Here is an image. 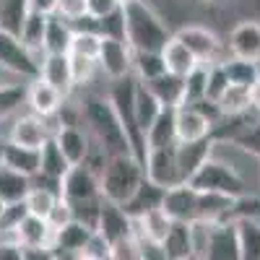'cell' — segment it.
Wrapping results in <instances>:
<instances>
[{
	"label": "cell",
	"instance_id": "16",
	"mask_svg": "<svg viewBox=\"0 0 260 260\" xmlns=\"http://www.w3.org/2000/svg\"><path fill=\"white\" fill-rule=\"evenodd\" d=\"M175 125H177V143L211 138V130H213V122L195 104H180L177 107L175 110Z\"/></svg>",
	"mask_w": 260,
	"mask_h": 260
},
{
	"label": "cell",
	"instance_id": "42",
	"mask_svg": "<svg viewBox=\"0 0 260 260\" xmlns=\"http://www.w3.org/2000/svg\"><path fill=\"white\" fill-rule=\"evenodd\" d=\"M164 71L161 52H133V76L138 81H151Z\"/></svg>",
	"mask_w": 260,
	"mask_h": 260
},
{
	"label": "cell",
	"instance_id": "58",
	"mask_svg": "<svg viewBox=\"0 0 260 260\" xmlns=\"http://www.w3.org/2000/svg\"><path fill=\"white\" fill-rule=\"evenodd\" d=\"M3 146H6V136H0V167H3Z\"/></svg>",
	"mask_w": 260,
	"mask_h": 260
},
{
	"label": "cell",
	"instance_id": "22",
	"mask_svg": "<svg viewBox=\"0 0 260 260\" xmlns=\"http://www.w3.org/2000/svg\"><path fill=\"white\" fill-rule=\"evenodd\" d=\"M141 83H146V89L161 102V107H180L185 99V78L169 73V71L159 73L151 81H141Z\"/></svg>",
	"mask_w": 260,
	"mask_h": 260
},
{
	"label": "cell",
	"instance_id": "27",
	"mask_svg": "<svg viewBox=\"0 0 260 260\" xmlns=\"http://www.w3.org/2000/svg\"><path fill=\"white\" fill-rule=\"evenodd\" d=\"M161 60H164V68H167L169 73L182 76V78L195 68V65H201V62H198V57H195V55L182 45V42H180L175 34H172V37H169V42L161 47Z\"/></svg>",
	"mask_w": 260,
	"mask_h": 260
},
{
	"label": "cell",
	"instance_id": "13",
	"mask_svg": "<svg viewBox=\"0 0 260 260\" xmlns=\"http://www.w3.org/2000/svg\"><path fill=\"white\" fill-rule=\"evenodd\" d=\"M60 195L68 203H76V201H94V198H102V185H99V175L89 167L83 164H73L68 169V175L62 177L60 182Z\"/></svg>",
	"mask_w": 260,
	"mask_h": 260
},
{
	"label": "cell",
	"instance_id": "53",
	"mask_svg": "<svg viewBox=\"0 0 260 260\" xmlns=\"http://www.w3.org/2000/svg\"><path fill=\"white\" fill-rule=\"evenodd\" d=\"M0 260H24V247L11 237H0Z\"/></svg>",
	"mask_w": 260,
	"mask_h": 260
},
{
	"label": "cell",
	"instance_id": "45",
	"mask_svg": "<svg viewBox=\"0 0 260 260\" xmlns=\"http://www.w3.org/2000/svg\"><path fill=\"white\" fill-rule=\"evenodd\" d=\"M71 211H73V219L86 224L89 229L96 232V224H99V211H102V198H94V201H76L71 203Z\"/></svg>",
	"mask_w": 260,
	"mask_h": 260
},
{
	"label": "cell",
	"instance_id": "19",
	"mask_svg": "<svg viewBox=\"0 0 260 260\" xmlns=\"http://www.w3.org/2000/svg\"><path fill=\"white\" fill-rule=\"evenodd\" d=\"M211 138H203V141H190V143H177L175 154H177V169H180V180L182 182H190L192 175L198 172L206 159L211 156Z\"/></svg>",
	"mask_w": 260,
	"mask_h": 260
},
{
	"label": "cell",
	"instance_id": "25",
	"mask_svg": "<svg viewBox=\"0 0 260 260\" xmlns=\"http://www.w3.org/2000/svg\"><path fill=\"white\" fill-rule=\"evenodd\" d=\"M232 206L234 198L224 192H198V221H208V224H221V221H232Z\"/></svg>",
	"mask_w": 260,
	"mask_h": 260
},
{
	"label": "cell",
	"instance_id": "57",
	"mask_svg": "<svg viewBox=\"0 0 260 260\" xmlns=\"http://www.w3.org/2000/svg\"><path fill=\"white\" fill-rule=\"evenodd\" d=\"M195 3H198V6H208V8H211V6L219 3V0H195Z\"/></svg>",
	"mask_w": 260,
	"mask_h": 260
},
{
	"label": "cell",
	"instance_id": "6",
	"mask_svg": "<svg viewBox=\"0 0 260 260\" xmlns=\"http://www.w3.org/2000/svg\"><path fill=\"white\" fill-rule=\"evenodd\" d=\"M0 68L26 83L39 78V62L34 60V55L24 47V42L16 34L3 29H0Z\"/></svg>",
	"mask_w": 260,
	"mask_h": 260
},
{
	"label": "cell",
	"instance_id": "1",
	"mask_svg": "<svg viewBox=\"0 0 260 260\" xmlns=\"http://www.w3.org/2000/svg\"><path fill=\"white\" fill-rule=\"evenodd\" d=\"M81 122L86 127V133L91 136V141H96L110 156H127L133 154L127 141V133L115 112L112 102L104 94H86L81 102Z\"/></svg>",
	"mask_w": 260,
	"mask_h": 260
},
{
	"label": "cell",
	"instance_id": "12",
	"mask_svg": "<svg viewBox=\"0 0 260 260\" xmlns=\"http://www.w3.org/2000/svg\"><path fill=\"white\" fill-rule=\"evenodd\" d=\"M47 138H52L47 120L34 115V112H18L11 120V130L6 136V141L18 143V146H26V148H42Z\"/></svg>",
	"mask_w": 260,
	"mask_h": 260
},
{
	"label": "cell",
	"instance_id": "7",
	"mask_svg": "<svg viewBox=\"0 0 260 260\" xmlns=\"http://www.w3.org/2000/svg\"><path fill=\"white\" fill-rule=\"evenodd\" d=\"M229 57L260 65V18H242L226 34Z\"/></svg>",
	"mask_w": 260,
	"mask_h": 260
},
{
	"label": "cell",
	"instance_id": "2",
	"mask_svg": "<svg viewBox=\"0 0 260 260\" xmlns=\"http://www.w3.org/2000/svg\"><path fill=\"white\" fill-rule=\"evenodd\" d=\"M122 16H125V42L133 52H161L169 37L175 34L148 0L125 3Z\"/></svg>",
	"mask_w": 260,
	"mask_h": 260
},
{
	"label": "cell",
	"instance_id": "39",
	"mask_svg": "<svg viewBox=\"0 0 260 260\" xmlns=\"http://www.w3.org/2000/svg\"><path fill=\"white\" fill-rule=\"evenodd\" d=\"M224 71L229 76V83H240V86H250L260 78V65L257 62H250V60H237V57H229L224 62Z\"/></svg>",
	"mask_w": 260,
	"mask_h": 260
},
{
	"label": "cell",
	"instance_id": "18",
	"mask_svg": "<svg viewBox=\"0 0 260 260\" xmlns=\"http://www.w3.org/2000/svg\"><path fill=\"white\" fill-rule=\"evenodd\" d=\"M52 138L71 164H83L86 154H89V146H91V136L86 133L83 125H60Z\"/></svg>",
	"mask_w": 260,
	"mask_h": 260
},
{
	"label": "cell",
	"instance_id": "60",
	"mask_svg": "<svg viewBox=\"0 0 260 260\" xmlns=\"http://www.w3.org/2000/svg\"><path fill=\"white\" fill-rule=\"evenodd\" d=\"M182 260H201L198 255H187V257H182Z\"/></svg>",
	"mask_w": 260,
	"mask_h": 260
},
{
	"label": "cell",
	"instance_id": "37",
	"mask_svg": "<svg viewBox=\"0 0 260 260\" xmlns=\"http://www.w3.org/2000/svg\"><path fill=\"white\" fill-rule=\"evenodd\" d=\"M237 234H240V260H260V221L240 219Z\"/></svg>",
	"mask_w": 260,
	"mask_h": 260
},
{
	"label": "cell",
	"instance_id": "40",
	"mask_svg": "<svg viewBox=\"0 0 260 260\" xmlns=\"http://www.w3.org/2000/svg\"><path fill=\"white\" fill-rule=\"evenodd\" d=\"M206 83H208V65L201 62L185 76V99L182 104H198L206 99Z\"/></svg>",
	"mask_w": 260,
	"mask_h": 260
},
{
	"label": "cell",
	"instance_id": "43",
	"mask_svg": "<svg viewBox=\"0 0 260 260\" xmlns=\"http://www.w3.org/2000/svg\"><path fill=\"white\" fill-rule=\"evenodd\" d=\"M232 143L237 148H242L247 156H252V159L260 161V117L252 120L245 130H240V133L232 138Z\"/></svg>",
	"mask_w": 260,
	"mask_h": 260
},
{
	"label": "cell",
	"instance_id": "52",
	"mask_svg": "<svg viewBox=\"0 0 260 260\" xmlns=\"http://www.w3.org/2000/svg\"><path fill=\"white\" fill-rule=\"evenodd\" d=\"M120 8H122L120 0H86V11L94 18H104V16H110Z\"/></svg>",
	"mask_w": 260,
	"mask_h": 260
},
{
	"label": "cell",
	"instance_id": "9",
	"mask_svg": "<svg viewBox=\"0 0 260 260\" xmlns=\"http://www.w3.org/2000/svg\"><path fill=\"white\" fill-rule=\"evenodd\" d=\"M96 234L107 245H115L120 240H127V237H136V219L127 216V211L120 203H110V201L102 198Z\"/></svg>",
	"mask_w": 260,
	"mask_h": 260
},
{
	"label": "cell",
	"instance_id": "61",
	"mask_svg": "<svg viewBox=\"0 0 260 260\" xmlns=\"http://www.w3.org/2000/svg\"><path fill=\"white\" fill-rule=\"evenodd\" d=\"M120 3H122V6H125V3H133V0H120Z\"/></svg>",
	"mask_w": 260,
	"mask_h": 260
},
{
	"label": "cell",
	"instance_id": "20",
	"mask_svg": "<svg viewBox=\"0 0 260 260\" xmlns=\"http://www.w3.org/2000/svg\"><path fill=\"white\" fill-rule=\"evenodd\" d=\"M39 78H45L50 86H55V89L68 99L76 86H73V76H71V62H68V55H50L45 57V62H42V71H39Z\"/></svg>",
	"mask_w": 260,
	"mask_h": 260
},
{
	"label": "cell",
	"instance_id": "47",
	"mask_svg": "<svg viewBox=\"0 0 260 260\" xmlns=\"http://www.w3.org/2000/svg\"><path fill=\"white\" fill-rule=\"evenodd\" d=\"M240 219H255L260 221V198L252 192H245L240 198H234L232 206V221H240Z\"/></svg>",
	"mask_w": 260,
	"mask_h": 260
},
{
	"label": "cell",
	"instance_id": "51",
	"mask_svg": "<svg viewBox=\"0 0 260 260\" xmlns=\"http://www.w3.org/2000/svg\"><path fill=\"white\" fill-rule=\"evenodd\" d=\"M68 221H73V211H71V203L60 195V201L55 203V208H52L50 216H47V224L52 226V232H57L60 226H65Z\"/></svg>",
	"mask_w": 260,
	"mask_h": 260
},
{
	"label": "cell",
	"instance_id": "31",
	"mask_svg": "<svg viewBox=\"0 0 260 260\" xmlns=\"http://www.w3.org/2000/svg\"><path fill=\"white\" fill-rule=\"evenodd\" d=\"M31 190V177L21 175L16 169H8L6 164L0 167V201L13 206V203H24L26 195Z\"/></svg>",
	"mask_w": 260,
	"mask_h": 260
},
{
	"label": "cell",
	"instance_id": "35",
	"mask_svg": "<svg viewBox=\"0 0 260 260\" xmlns=\"http://www.w3.org/2000/svg\"><path fill=\"white\" fill-rule=\"evenodd\" d=\"M29 11H31L29 0H0V29L18 37Z\"/></svg>",
	"mask_w": 260,
	"mask_h": 260
},
{
	"label": "cell",
	"instance_id": "23",
	"mask_svg": "<svg viewBox=\"0 0 260 260\" xmlns=\"http://www.w3.org/2000/svg\"><path fill=\"white\" fill-rule=\"evenodd\" d=\"M94 229H89L81 221H68L65 226H60L55 232V240H52V250L55 252H81L89 247V242L94 240Z\"/></svg>",
	"mask_w": 260,
	"mask_h": 260
},
{
	"label": "cell",
	"instance_id": "49",
	"mask_svg": "<svg viewBox=\"0 0 260 260\" xmlns=\"http://www.w3.org/2000/svg\"><path fill=\"white\" fill-rule=\"evenodd\" d=\"M99 34L107 37V39H125V16H122V8L99 18Z\"/></svg>",
	"mask_w": 260,
	"mask_h": 260
},
{
	"label": "cell",
	"instance_id": "46",
	"mask_svg": "<svg viewBox=\"0 0 260 260\" xmlns=\"http://www.w3.org/2000/svg\"><path fill=\"white\" fill-rule=\"evenodd\" d=\"M229 86V76L224 71V62L208 65V83H206V99L208 102H219V96L226 91Z\"/></svg>",
	"mask_w": 260,
	"mask_h": 260
},
{
	"label": "cell",
	"instance_id": "17",
	"mask_svg": "<svg viewBox=\"0 0 260 260\" xmlns=\"http://www.w3.org/2000/svg\"><path fill=\"white\" fill-rule=\"evenodd\" d=\"M65 104V96L50 86L45 78H34L26 86V107L29 112L39 115V117H52L60 112V107Z\"/></svg>",
	"mask_w": 260,
	"mask_h": 260
},
{
	"label": "cell",
	"instance_id": "8",
	"mask_svg": "<svg viewBox=\"0 0 260 260\" xmlns=\"http://www.w3.org/2000/svg\"><path fill=\"white\" fill-rule=\"evenodd\" d=\"M96 62H99V73H104L107 81H120L125 76H133V50L127 47L125 39L102 37Z\"/></svg>",
	"mask_w": 260,
	"mask_h": 260
},
{
	"label": "cell",
	"instance_id": "41",
	"mask_svg": "<svg viewBox=\"0 0 260 260\" xmlns=\"http://www.w3.org/2000/svg\"><path fill=\"white\" fill-rule=\"evenodd\" d=\"M68 62H71V76H73V86H76V89L89 86L96 78V73H99V62L94 57H83V55L68 52Z\"/></svg>",
	"mask_w": 260,
	"mask_h": 260
},
{
	"label": "cell",
	"instance_id": "3",
	"mask_svg": "<svg viewBox=\"0 0 260 260\" xmlns=\"http://www.w3.org/2000/svg\"><path fill=\"white\" fill-rule=\"evenodd\" d=\"M143 164L133 156H112L107 161L99 185H102V198L110 201V203H125L130 195L138 190V185L143 182Z\"/></svg>",
	"mask_w": 260,
	"mask_h": 260
},
{
	"label": "cell",
	"instance_id": "26",
	"mask_svg": "<svg viewBox=\"0 0 260 260\" xmlns=\"http://www.w3.org/2000/svg\"><path fill=\"white\" fill-rule=\"evenodd\" d=\"M164 187H159V185H154L151 180H146L143 177V182L138 185V190L130 195V198L122 203V208L127 211V216H133V219H138V216H143L146 211H151V208H159L161 206V201H164Z\"/></svg>",
	"mask_w": 260,
	"mask_h": 260
},
{
	"label": "cell",
	"instance_id": "32",
	"mask_svg": "<svg viewBox=\"0 0 260 260\" xmlns=\"http://www.w3.org/2000/svg\"><path fill=\"white\" fill-rule=\"evenodd\" d=\"M221 117H234V115H245L252 110V89L250 86H240V83H229L226 91L216 102Z\"/></svg>",
	"mask_w": 260,
	"mask_h": 260
},
{
	"label": "cell",
	"instance_id": "24",
	"mask_svg": "<svg viewBox=\"0 0 260 260\" xmlns=\"http://www.w3.org/2000/svg\"><path fill=\"white\" fill-rule=\"evenodd\" d=\"M175 110L177 107H164L159 117L146 130V148H167L177 146V125H175Z\"/></svg>",
	"mask_w": 260,
	"mask_h": 260
},
{
	"label": "cell",
	"instance_id": "36",
	"mask_svg": "<svg viewBox=\"0 0 260 260\" xmlns=\"http://www.w3.org/2000/svg\"><path fill=\"white\" fill-rule=\"evenodd\" d=\"M57 201H60V190L47 187V185H31V190H29V195H26L24 206H26V211H29L31 216L47 219L50 211L55 208Z\"/></svg>",
	"mask_w": 260,
	"mask_h": 260
},
{
	"label": "cell",
	"instance_id": "4",
	"mask_svg": "<svg viewBox=\"0 0 260 260\" xmlns=\"http://www.w3.org/2000/svg\"><path fill=\"white\" fill-rule=\"evenodd\" d=\"M190 185L198 192H224V195H232V198H240V195L250 192V185L245 182V177L240 172H237L229 161L213 156V154L192 175Z\"/></svg>",
	"mask_w": 260,
	"mask_h": 260
},
{
	"label": "cell",
	"instance_id": "38",
	"mask_svg": "<svg viewBox=\"0 0 260 260\" xmlns=\"http://www.w3.org/2000/svg\"><path fill=\"white\" fill-rule=\"evenodd\" d=\"M26 86L29 83H6L0 86V120L16 117L21 107H26Z\"/></svg>",
	"mask_w": 260,
	"mask_h": 260
},
{
	"label": "cell",
	"instance_id": "10",
	"mask_svg": "<svg viewBox=\"0 0 260 260\" xmlns=\"http://www.w3.org/2000/svg\"><path fill=\"white\" fill-rule=\"evenodd\" d=\"M177 146H167V148H151L146 154L143 161V175L146 180H151L154 185L169 190L180 185V169H177V154H175Z\"/></svg>",
	"mask_w": 260,
	"mask_h": 260
},
{
	"label": "cell",
	"instance_id": "33",
	"mask_svg": "<svg viewBox=\"0 0 260 260\" xmlns=\"http://www.w3.org/2000/svg\"><path fill=\"white\" fill-rule=\"evenodd\" d=\"M73 42V26L60 16L50 13L47 16V31H45V50L50 55H68Z\"/></svg>",
	"mask_w": 260,
	"mask_h": 260
},
{
	"label": "cell",
	"instance_id": "5",
	"mask_svg": "<svg viewBox=\"0 0 260 260\" xmlns=\"http://www.w3.org/2000/svg\"><path fill=\"white\" fill-rule=\"evenodd\" d=\"M175 37L182 45L198 57V62L206 65H216V62H226L229 60V50L226 42L216 34V29L203 26V24H182L175 29Z\"/></svg>",
	"mask_w": 260,
	"mask_h": 260
},
{
	"label": "cell",
	"instance_id": "48",
	"mask_svg": "<svg viewBox=\"0 0 260 260\" xmlns=\"http://www.w3.org/2000/svg\"><path fill=\"white\" fill-rule=\"evenodd\" d=\"M99 47H102V37H99V34H89V31H73V42H71V50H68V52H76V55L94 57V60H96Z\"/></svg>",
	"mask_w": 260,
	"mask_h": 260
},
{
	"label": "cell",
	"instance_id": "15",
	"mask_svg": "<svg viewBox=\"0 0 260 260\" xmlns=\"http://www.w3.org/2000/svg\"><path fill=\"white\" fill-rule=\"evenodd\" d=\"M0 237H11V240H16L24 250H29V247H52L55 232L47 224V219H39V216L26 213L8 234H0Z\"/></svg>",
	"mask_w": 260,
	"mask_h": 260
},
{
	"label": "cell",
	"instance_id": "14",
	"mask_svg": "<svg viewBox=\"0 0 260 260\" xmlns=\"http://www.w3.org/2000/svg\"><path fill=\"white\" fill-rule=\"evenodd\" d=\"M161 208L169 213L172 221H198V190H195L190 182H180L175 187H169L164 192V201Z\"/></svg>",
	"mask_w": 260,
	"mask_h": 260
},
{
	"label": "cell",
	"instance_id": "44",
	"mask_svg": "<svg viewBox=\"0 0 260 260\" xmlns=\"http://www.w3.org/2000/svg\"><path fill=\"white\" fill-rule=\"evenodd\" d=\"M107 260H143V242L138 237H127L107 250Z\"/></svg>",
	"mask_w": 260,
	"mask_h": 260
},
{
	"label": "cell",
	"instance_id": "30",
	"mask_svg": "<svg viewBox=\"0 0 260 260\" xmlns=\"http://www.w3.org/2000/svg\"><path fill=\"white\" fill-rule=\"evenodd\" d=\"M73 164L62 156L60 146L55 143V138H47L45 146L39 148V175H45L55 182H62V177L68 175V169Z\"/></svg>",
	"mask_w": 260,
	"mask_h": 260
},
{
	"label": "cell",
	"instance_id": "21",
	"mask_svg": "<svg viewBox=\"0 0 260 260\" xmlns=\"http://www.w3.org/2000/svg\"><path fill=\"white\" fill-rule=\"evenodd\" d=\"M172 224H175V221L169 219V213L161 206L159 208H151V211H146L143 216H138V219H136V237H138L141 242L161 245L167 232L172 229Z\"/></svg>",
	"mask_w": 260,
	"mask_h": 260
},
{
	"label": "cell",
	"instance_id": "50",
	"mask_svg": "<svg viewBox=\"0 0 260 260\" xmlns=\"http://www.w3.org/2000/svg\"><path fill=\"white\" fill-rule=\"evenodd\" d=\"M86 13H89L86 11V0H57V8H55V16H60L68 24L83 18Z\"/></svg>",
	"mask_w": 260,
	"mask_h": 260
},
{
	"label": "cell",
	"instance_id": "55",
	"mask_svg": "<svg viewBox=\"0 0 260 260\" xmlns=\"http://www.w3.org/2000/svg\"><path fill=\"white\" fill-rule=\"evenodd\" d=\"M24 260H55L52 247H29L24 250Z\"/></svg>",
	"mask_w": 260,
	"mask_h": 260
},
{
	"label": "cell",
	"instance_id": "56",
	"mask_svg": "<svg viewBox=\"0 0 260 260\" xmlns=\"http://www.w3.org/2000/svg\"><path fill=\"white\" fill-rule=\"evenodd\" d=\"M31 3V11H39V13H55V8H57V0H29Z\"/></svg>",
	"mask_w": 260,
	"mask_h": 260
},
{
	"label": "cell",
	"instance_id": "11",
	"mask_svg": "<svg viewBox=\"0 0 260 260\" xmlns=\"http://www.w3.org/2000/svg\"><path fill=\"white\" fill-rule=\"evenodd\" d=\"M201 260H240V234H237V221L211 224L208 242L201 252Z\"/></svg>",
	"mask_w": 260,
	"mask_h": 260
},
{
	"label": "cell",
	"instance_id": "59",
	"mask_svg": "<svg viewBox=\"0 0 260 260\" xmlns=\"http://www.w3.org/2000/svg\"><path fill=\"white\" fill-rule=\"evenodd\" d=\"M6 208H8V203L0 201V221H3V213H6Z\"/></svg>",
	"mask_w": 260,
	"mask_h": 260
},
{
	"label": "cell",
	"instance_id": "29",
	"mask_svg": "<svg viewBox=\"0 0 260 260\" xmlns=\"http://www.w3.org/2000/svg\"><path fill=\"white\" fill-rule=\"evenodd\" d=\"M164 252L172 260H182L187 255H195V242H192V224L187 221H175L172 229L167 232L164 242H161Z\"/></svg>",
	"mask_w": 260,
	"mask_h": 260
},
{
	"label": "cell",
	"instance_id": "28",
	"mask_svg": "<svg viewBox=\"0 0 260 260\" xmlns=\"http://www.w3.org/2000/svg\"><path fill=\"white\" fill-rule=\"evenodd\" d=\"M3 164L8 169H16L21 175H26V177H34V175H39V148H26V146L6 141Z\"/></svg>",
	"mask_w": 260,
	"mask_h": 260
},
{
	"label": "cell",
	"instance_id": "54",
	"mask_svg": "<svg viewBox=\"0 0 260 260\" xmlns=\"http://www.w3.org/2000/svg\"><path fill=\"white\" fill-rule=\"evenodd\" d=\"M143 260H172L161 245H154V242H143Z\"/></svg>",
	"mask_w": 260,
	"mask_h": 260
},
{
	"label": "cell",
	"instance_id": "34",
	"mask_svg": "<svg viewBox=\"0 0 260 260\" xmlns=\"http://www.w3.org/2000/svg\"><path fill=\"white\" fill-rule=\"evenodd\" d=\"M161 110H164L161 102L146 89V83L138 81V89H136V125H138L141 133H143V138H146V130L154 125V120L159 117Z\"/></svg>",
	"mask_w": 260,
	"mask_h": 260
}]
</instances>
